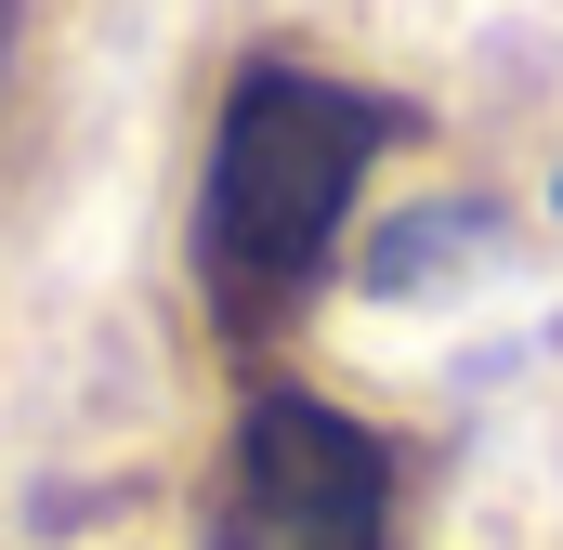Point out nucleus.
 Segmentation results:
<instances>
[{
  "mask_svg": "<svg viewBox=\"0 0 563 550\" xmlns=\"http://www.w3.org/2000/svg\"><path fill=\"white\" fill-rule=\"evenodd\" d=\"M551 210H563V184H551Z\"/></svg>",
  "mask_w": 563,
  "mask_h": 550,
  "instance_id": "20e7f679",
  "label": "nucleus"
},
{
  "mask_svg": "<svg viewBox=\"0 0 563 550\" xmlns=\"http://www.w3.org/2000/svg\"><path fill=\"white\" fill-rule=\"evenodd\" d=\"M210 550H394V446L328 394H250Z\"/></svg>",
  "mask_w": 563,
  "mask_h": 550,
  "instance_id": "f03ea898",
  "label": "nucleus"
},
{
  "mask_svg": "<svg viewBox=\"0 0 563 550\" xmlns=\"http://www.w3.org/2000/svg\"><path fill=\"white\" fill-rule=\"evenodd\" d=\"M0 53H13V0H0Z\"/></svg>",
  "mask_w": 563,
  "mask_h": 550,
  "instance_id": "7ed1b4c3",
  "label": "nucleus"
},
{
  "mask_svg": "<svg viewBox=\"0 0 563 550\" xmlns=\"http://www.w3.org/2000/svg\"><path fill=\"white\" fill-rule=\"evenodd\" d=\"M407 132L380 92L314 79V66H250L223 92L210 184H197V263L223 288V315H276L341 263V223L367 197V157Z\"/></svg>",
  "mask_w": 563,
  "mask_h": 550,
  "instance_id": "f257e3e1",
  "label": "nucleus"
}]
</instances>
